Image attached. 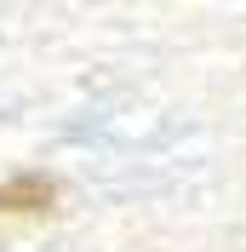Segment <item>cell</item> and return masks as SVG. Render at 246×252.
Listing matches in <instances>:
<instances>
[{"mask_svg":"<svg viewBox=\"0 0 246 252\" xmlns=\"http://www.w3.org/2000/svg\"><path fill=\"white\" fill-rule=\"evenodd\" d=\"M58 206V184L46 172H17L0 184V218H40Z\"/></svg>","mask_w":246,"mask_h":252,"instance_id":"6da1fadb","label":"cell"}]
</instances>
